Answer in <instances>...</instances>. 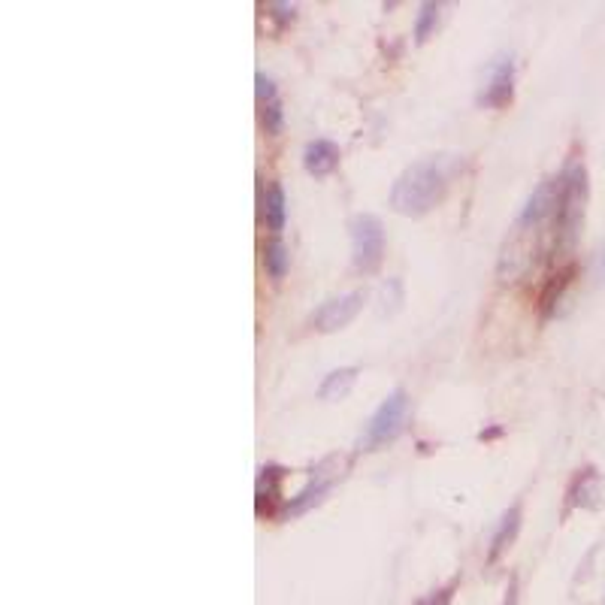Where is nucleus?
I'll return each mask as SVG.
<instances>
[{
  "mask_svg": "<svg viewBox=\"0 0 605 605\" xmlns=\"http://www.w3.org/2000/svg\"><path fill=\"white\" fill-rule=\"evenodd\" d=\"M587 167L584 161L572 158L557 173V206H554V224H551V258H566L575 252L578 236L584 227L587 212Z\"/></svg>",
  "mask_w": 605,
  "mask_h": 605,
  "instance_id": "f257e3e1",
  "label": "nucleus"
},
{
  "mask_svg": "<svg viewBox=\"0 0 605 605\" xmlns=\"http://www.w3.org/2000/svg\"><path fill=\"white\" fill-rule=\"evenodd\" d=\"M448 182H451V161L445 155L421 158L397 176L391 188V209L406 218H421L442 203Z\"/></svg>",
  "mask_w": 605,
  "mask_h": 605,
  "instance_id": "f03ea898",
  "label": "nucleus"
},
{
  "mask_svg": "<svg viewBox=\"0 0 605 605\" xmlns=\"http://www.w3.org/2000/svg\"><path fill=\"white\" fill-rule=\"evenodd\" d=\"M345 469H348V457H345V454H330V457H324L321 463H315V466L309 469V475H306V484L285 503L282 518H300V515H306L309 509L321 506V503L327 500V494L345 478Z\"/></svg>",
  "mask_w": 605,
  "mask_h": 605,
  "instance_id": "7ed1b4c3",
  "label": "nucleus"
},
{
  "mask_svg": "<svg viewBox=\"0 0 605 605\" xmlns=\"http://www.w3.org/2000/svg\"><path fill=\"white\" fill-rule=\"evenodd\" d=\"M406 418H409V394L403 388H397L370 415L367 427H363V433L357 439V448L360 451H379V448L391 445L403 433Z\"/></svg>",
  "mask_w": 605,
  "mask_h": 605,
  "instance_id": "20e7f679",
  "label": "nucleus"
},
{
  "mask_svg": "<svg viewBox=\"0 0 605 605\" xmlns=\"http://www.w3.org/2000/svg\"><path fill=\"white\" fill-rule=\"evenodd\" d=\"M348 233H351V264L357 273L370 276L382 267V258H385V224L363 212V215H354L348 221Z\"/></svg>",
  "mask_w": 605,
  "mask_h": 605,
  "instance_id": "39448f33",
  "label": "nucleus"
},
{
  "mask_svg": "<svg viewBox=\"0 0 605 605\" xmlns=\"http://www.w3.org/2000/svg\"><path fill=\"white\" fill-rule=\"evenodd\" d=\"M515 97V58L509 52L497 55L488 67V79H484L478 91V106L484 109H503Z\"/></svg>",
  "mask_w": 605,
  "mask_h": 605,
  "instance_id": "423d86ee",
  "label": "nucleus"
},
{
  "mask_svg": "<svg viewBox=\"0 0 605 605\" xmlns=\"http://www.w3.org/2000/svg\"><path fill=\"white\" fill-rule=\"evenodd\" d=\"M363 303H367V294H363V291H348V294L330 297L312 312V327L318 333H336V330L348 327L357 318Z\"/></svg>",
  "mask_w": 605,
  "mask_h": 605,
  "instance_id": "0eeeda50",
  "label": "nucleus"
},
{
  "mask_svg": "<svg viewBox=\"0 0 605 605\" xmlns=\"http://www.w3.org/2000/svg\"><path fill=\"white\" fill-rule=\"evenodd\" d=\"M282 481H285V469L279 463H267L261 466L258 475V488H255V512L261 518H276L282 515Z\"/></svg>",
  "mask_w": 605,
  "mask_h": 605,
  "instance_id": "6e6552de",
  "label": "nucleus"
},
{
  "mask_svg": "<svg viewBox=\"0 0 605 605\" xmlns=\"http://www.w3.org/2000/svg\"><path fill=\"white\" fill-rule=\"evenodd\" d=\"M255 91H258V106H261V128H264L270 137H279L282 128H285L282 97H279L276 82H273L264 70L255 73Z\"/></svg>",
  "mask_w": 605,
  "mask_h": 605,
  "instance_id": "1a4fd4ad",
  "label": "nucleus"
},
{
  "mask_svg": "<svg viewBox=\"0 0 605 605\" xmlns=\"http://www.w3.org/2000/svg\"><path fill=\"white\" fill-rule=\"evenodd\" d=\"M261 218H264L270 236H282L285 218H288V200H285V188L279 182H270L267 188L261 185Z\"/></svg>",
  "mask_w": 605,
  "mask_h": 605,
  "instance_id": "9d476101",
  "label": "nucleus"
},
{
  "mask_svg": "<svg viewBox=\"0 0 605 605\" xmlns=\"http://www.w3.org/2000/svg\"><path fill=\"white\" fill-rule=\"evenodd\" d=\"M518 530H521V503H515V506H509L503 515H500V521H497V530H494V536H491V548H488V563H497L509 548H512V542H515V536H518Z\"/></svg>",
  "mask_w": 605,
  "mask_h": 605,
  "instance_id": "9b49d317",
  "label": "nucleus"
},
{
  "mask_svg": "<svg viewBox=\"0 0 605 605\" xmlns=\"http://www.w3.org/2000/svg\"><path fill=\"white\" fill-rule=\"evenodd\" d=\"M339 146L336 143H330V140H312V143H306V149H303V167H306V173H312V176H327V173H333L336 167H339Z\"/></svg>",
  "mask_w": 605,
  "mask_h": 605,
  "instance_id": "f8f14e48",
  "label": "nucleus"
},
{
  "mask_svg": "<svg viewBox=\"0 0 605 605\" xmlns=\"http://www.w3.org/2000/svg\"><path fill=\"white\" fill-rule=\"evenodd\" d=\"M569 506H581V509H596L599 506V475H596L593 466L578 469V475L572 478Z\"/></svg>",
  "mask_w": 605,
  "mask_h": 605,
  "instance_id": "ddd939ff",
  "label": "nucleus"
},
{
  "mask_svg": "<svg viewBox=\"0 0 605 605\" xmlns=\"http://www.w3.org/2000/svg\"><path fill=\"white\" fill-rule=\"evenodd\" d=\"M288 267H291V252L285 246V239L282 236H270L264 242V270H267V276L270 279H285Z\"/></svg>",
  "mask_w": 605,
  "mask_h": 605,
  "instance_id": "4468645a",
  "label": "nucleus"
},
{
  "mask_svg": "<svg viewBox=\"0 0 605 605\" xmlns=\"http://www.w3.org/2000/svg\"><path fill=\"white\" fill-rule=\"evenodd\" d=\"M357 382V367H342L324 376V382L318 385V397L321 400H342Z\"/></svg>",
  "mask_w": 605,
  "mask_h": 605,
  "instance_id": "2eb2a0df",
  "label": "nucleus"
},
{
  "mask_svg": "<svg viewBox=\"0 0 605 605\" xmlns=\"http://www.w3.org/2000/svg\"><path fill=\"white\" fill-rule=\"evenodd\" d=\"M439 13H442V7L433 4V0H427V4L418 7V19H415V43H418V46H424V43L430 40V34L436 31Z\"/></svg>",
  "mask_w": 605,
  "mask_h": 605,
  "instance_id": "dca6fc26",
  "label": "nucleus"
},
{
  "mask_svg": "<svg viewBox=\"0 0 605 605\" xmlns=\"http://www.w3.org/2000/svg\"><path fill=\"white\" fill-rule=\"evenodd\" d=\"M569 279H572V267H569V270H560V273H557V276L548 282V288H545V294H542V309H545V312H551V309H554V303L563 297V291H566Z\"/></svg>",
  "mask_w": 605,
  "mask_h": 605,
  "instance_id": "f3484780",
  "label": "nucleus"
},
{
  "mask_svg": "<svg viewBox=\"0 0 605 605\" xmlns=\"http://www.w3.org/2000/svg\"><path fill=\"white\" fill-rule=\"evenodd\" d=\"M267 16L276 22V28H285L297 19V7L291 4H279V0H273V4H267Z\"/></svg>",
  "mask_w": 605,
  "mask_h": 605,
  "instance_id": "a211bd4d",
  "label": "nucleus"
},
{
  "mask_svg": "<svg viewBox=\"0 0 605 605\" xmlns=\"http://www.w3.org/2000/svg\"><path fill=\"white\" fill-rule=\"evenodd\" d=\"M454 587H457V581H451L448 587H439V590H433L430 596L418 599V605H451V596H454Z\"/></svg>",
  "mask_w": 605,
  "mask_h": 605,
  "instance_id": "6ab92c4d",
  "label": "nucleus"
},
{
  "mask_svg": "<svg viewBox=\"0 0 605 605\" xmlns=\"http://www.w3.org/2000/svg\"><path fill=\"white\" fill-rule=\"evenodd\" d=\"M503 605H518V581H509V590H506Z\"/></svg>",
  "mask_w": 605,
  "mask_h": 605,
  "instance_id": "aec40b11",
  "label": "nucleus"
},
{
  "mask_svg": "<svg viewBox=\"0 0 605 605\" xmlns=\"http://www.w3.org/2000/svg\"><path fill=\"white\" fill-rule=\"evenodd\" d=\"M494 436H500V427H494V430H488V433H481L478 439H494Z\"/></svg>",
  "mask_w": 605,
  "mask_h": 605,
  "instance_id": "412c9836",
  "label": "nucleus"
}]
</instances>
